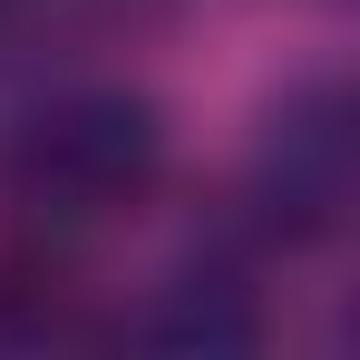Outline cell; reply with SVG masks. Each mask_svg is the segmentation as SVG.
Segmentation results:
<instances>
[{"label": "cell", "mask_w": 360, "mask_h": 360, "mask_svg": "<svg viewBox=\"0 0 360 360\" xmlns=\"http://www.w3.org/2000/svg\"><path fill=\"white\" fill-rule=\"evenodd\" d=\"M156 176H166V117L156 98L108 88V78L49 88L0 127V205L49 243L127 224L156 195Z\"/></svg>", "instance_id": "cell-1"}, {"label": "cell", "mask_w": 360, "mask_h": 360, "mask_svg": "<svg viewBox=\"0 0 360 360\" xmlns=\"http://www.w3.org/2000/svg\"><path fill=\"white\" fill-rule=\"evenodd\" d=\"M360 205V127L341 78H302L263 108L253 136V214L283 243H331Z\"/></svg>", "instance_id": "cell-2"}, {"label": "cell", "mask_w": 360, "mask_h": 360, "mask_svg": "<svg viewBox=\"0 0 360 360\" xmlns=\"http://www.w3.org/2000/svg\"><path fill=\"white\" fill-rule=\"evenodd\" d=\"M146 341H176V351H253L263 341V311L234 273H176L166 292L136 311Z\"/></svg>", "instance_id": "cell-3"}]
</instances>
